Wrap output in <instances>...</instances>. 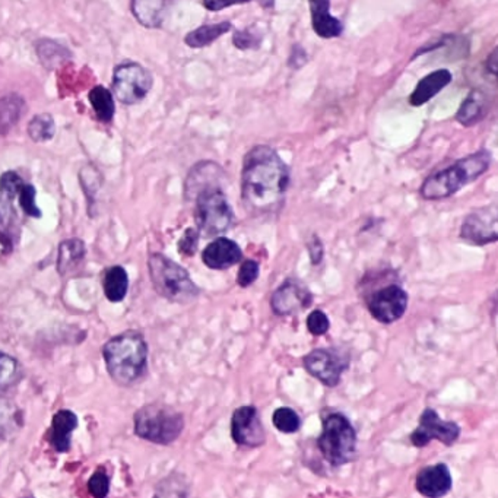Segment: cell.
<instances>
[{
  "mask_svg": "<svg viewBox=\"0 0 498 498\" xmlns=\"http://www.w3.org/2000/svg\"><path fill=\"white\" fill-rule=\"evenodd\" d=\"M249 2H257L263 8H273L275 0H202L203 8L208 9L210 13H219L224 9L237 6V4H245Z\"/></svg>",
  "mask_w": 498,
  "mask_h": 498,
  "instance_id": "cell-34",
  "label": "cell"
},
{
  "mask_svg": "<svg viewBox=\"0 0 498 498\" xmlns=\"http://www.w3.org/2000/svg\"><path fill=\"white\" fill-rule=\"evenodd\" d=\"M36 52L41 64H43L44 68L48 69V71L59 68V66L72 59V55L68 48L64 47L57 41L48 40V39H44V40L37 43Z\"/></svg>",
  "mask_w": 498,
  "mask_h": 498,
  "instance_id": "cell-26",
  "label": "cell"
},
{
  "mask_svg": "<svg viewBox=\"0 0 498 498\" xmlns=\"http://www.w3.org/2000/svg\"><path fill=\"white\" fill-rule=\"evenodd\" d=\"M183 430L185 416L168 405L150 404L136 411V435L150 443H175Z\"/></svg>",
  "mask_w": 498,
  "mask_h": 498,
  "instance_id": "cell-7",
  "label": "cell"
},
{
  "mask_svg": "<svg viewBox=\"0 0 498 498\" xmlns=\"http://www.w3.org/2000/svg\"><path fill=\"white\" fill-rule=\"evenodd\" d=\"M113 94L126 106L141 103L147 99L154 85L152 73L138 62H123L113 72Z\"/></svg>",
  "mask_w": 498,
  "mask_h": 498,
  "instance_id": "cell-8",
  "label": "cell"
},
{
  "mask_svg": "<svg viewBox=\"0 0 498 498\" xmlns=\"http://www.w3.org/2000/svg\"><path fill=\"white\" fill-rule=\"evenodd\" d=\"M199 237H201V233L198 228H187L178 242V252L183 256H193L198 250Z\"/></svg>",
  "mask_w": 498,
  "mask_h": 498,
  "instance_id": "cell-37",
  "label": "cell"
},
{
  "mask_svg": "<svg viewBox=\"0 0 498 498\" xmlns=\"http://www.w3.org/2000/svg\"><path fill=\"white\" fill-rule=\"evenodd\" d=\"M231 435L238 446L261 447L266 443V431L254 405H245L234 411Z\"/></svg>",
  "mask_w": 498,
  "mask_h": 498,
  "instance_id": "cell-13",
  "label": "cell"
},
{
  "mask_svg": "<svg viewBox=\"0 0 498 498\" xmlns=\"http://www.w3.org/2000/svg\"><path fill=\"white\" fill-rule=\"evenodd\" d=\"M312 27L317 36L324 40L337 39L344 32V25L331 15V0H309Z\"/></svg>",
  "mask_w": 498,
  "mask_h": 498,
  "instance_id": "cell-17",
  "label": "cell"
},
{
  "mask_svg": "<svg viewBox=\"0 0 498 498\" xmlns=\"http://www.w3.org/2000/svg\"><path fill=\"white\" fill-rule=\"evenodd\" d=\"M491 154L488 150H478L458 159L451 166L434 175L428 176L421 185L419 194L425 201H442L458 193L459 190L468 186L469 183L478 180L490 168Z\"/></svg>",
  "mask_w": 498,
  "mask_h": 498,
  "instance_id": "cell-3",
  "label": "cell"
},
{
  "mask_svg": "<svg viewBox=\"0 0 498 498\" xmlns=\"http://www.w3.org/2000/svg\"><path fill=\"white\" fill-rule=\"evenodd\" d=\"M312 303L313 294L309 288L293 278L282 282L270 296V309L278 316H294L309 309Z\"/></svg>",
  "mask_w": 498,
  "mask_h": 498,
  "instance_id": "cell-14",
  "label": "cell"
},
{
  "mask_svg": "<svg viewBox=\"0 0 498 498\" xmlns=\"http://www.w3.org/2000/svg\"><path fill=\"white\" fill-rule=\"evenodd\" d=\"M16 196L18 194L13 192L0 189V243L8 249H13L20 234L18 217L13 208Z\"/></svg>",
  "mask_w": 498,
  "mask_h": 498,
  "instance_id": "cell-19",
  "label": "cell"
},
{
  "mask_svg": "<svg viewBox=\"0 0 498 498\" xmlns=\"http://www.w3.org/2000/svg\"><path fill=\"white\" fill-rule=\"evenodd\" d=\"M28 136L37 143L47 142L56 133V123L52 115L41 113L30 120L27 127Z\"/></svg>",
  "mask_w": 498,
  "mask_h": 498,
  "instance_id": "cell-30",
  "label": "cell"
},
{
  "mask_svg": "<svg viewBox=\"0 0 498 498\" xmlns=\"http://www.w3.org/2000/svg\"><path fill=\"white\" fill-rule=\"evenodd\" d=\"M307 329L309 332L314 337H323L329 332V328H331V321H329L328 314L323 312V310H313L307 316Z\"/></svg>",
  "mask_w": 498,
  "mask_h": 498,
  "instance_id": "cell-35",
  "label": "cell"
},
{
  "mask_svg": "<svg viewBox=\"0 0 498 498\" xmlns=\"http://www.w3.org/2000/svg\"><path fill=\"white\" fill-rule=\"evenodd\" d=\"M22 427V416L13 400L0 395V439H8Z\"/></svg>",
  "mask_w": 498,
  "mask_h": 498,
  "instance_id": "cell-29",
  "label": "cell"
},
{
  "mask_svg": "<svg viewBox=\"0 0 498 498\" xmlns=\"http://www.w3.org/2000/svg\"><path fill=\"white\" fill-rule=\"evenodd\" d=\"M85 245L80 238H69L60 243L59 254H57V272L64 277L72 270H75L85 259Z\"/></svg>",
  "mask_w": 498,
  "mask_h": 498,
  "instance_id": "cell-22",
  "label": "cell"
},
{
  "mask_svg": "<svg viewBox=\"0 0 498 498\" xmlns=\"http://www.w3.org/2000/svg\"><path fill=\"white\" fill-rule=\"evenodd\" d=\"M309 252L310 259H312L313 263H314V265L321 263L322 259H323L324 247L316 236H314L312 242L309 243Z\"/></svg>",
  "mask_w": 498,
  "mask_h": 498,
  "instance_id": "cell-40",
  "label": "cell"
},
{
  "mask_svg": "<svg viewBox=\"0 0 498 498\" xmlns=\"http://www.w3.org/2000/svg\"><path fill=\"white\" fill-rule=\"evenodd\" d=\"M460 238L469 245H484L497 242L498 210L497 205L483 206L472 210L463 219Z\"/></svg>",
  "mask_w": 498,
  "mask_h": 498,
  "instance_id": "cell-12",
  "label": "cell"
},
{
  "mask_svg": "<svg viewBox=\"0 0 498 498\" xmlns=\"http://www.w3.org/2000/svg\"><path fill=\"white\" fill-rule=\"evenodd\" d=\"M453 486L451 472L446 463H435L416 474V490L424 497H443Z\"/></svg>",
  "mask_w": 498,
  "mask_h": 498,
  "instance_id": "cell-15",
  "label": "cell"
},
{
  "mask_svg": "<svg viewBox=\"0 0 498 498\" xmlns=\"http://www.w3.org/2000/svg\"><path fill=\"white\" fill-rule=\"evenodd\" d=\"M36 187L24 183L16 198L20 199V205L28 217L41 218V210L36 203Z\"/></svg>",
  "mask_w": 498,
  "mask_h": 498,
  "instance_id": "cell-33",
  "label": "cell"
},
{
  "mask_svg": "<svg viewBox=\"0 0 498 498\" xmlns=\"http://www.w3.org/2000/svg\"><path fill=\"white\" fill-rule=\"evenodd\" d=\"M408 296L400 285H386L368 296L367 309L374 321L379 323L391 324L404 317L408 309Z\"/></svg>",
  "mask_w": 498,
  "mask_h": 498,
  "instance_id": "cell-9",
  "label": "cell"
},
{
  "mask_svg": "<svg viewBox=\"0 0 498 498\" xmlns=\"http://www.w3.org/2000/svg\"><path fill=\"white\" fill-rule=\"evenodd\" d=\"M221 167L215 162H199L186 180V198L194 201V219L205 237L226 234L234 226V210L222 190Z\"/></svg>",
  "mask_w": 498,
  "mask_h": 498,
  "instance_id": "cell-2",
  "label": "cell"
},
{
  "mask_svg": "<svg viewBox=\"0 0 498 498\" xmlns=\"http://www.w3.org/2000/svg\"><path fill=\"white\" fill-rule=\"evenodd\" d=\"M243 250L234 240L218 237L206 245L202 252V262L206 268L214 270H226L242 262Z\"/></svg>",
  "mask_w": 498,
  "mask_h": 498,
  "instance_id": "cell-16",
  "label": "cell"
},
{
  "mask_svg": "<svg viewBox=\"0 0 498 498\" xmlns=\"http://www.w3.org/2000/svg\"><path fill=\"white\" fill-rule=\"evenodd\" d=\"M303 363L310 376L328 388L339 384L342 374L349 365V360L344 354L329 348L313 349L305 356Z\"/></svg>",
  "mask_w": 498,
  "mask_h": 498,
  "instance_id": "cell-10",
  "label": "cell"
},
{
  "mask_svg": "<svg viewBox=\"0 0 498 498\" xmlns=\"http://www.w3.org/2000/svg\"><path fill=\"white\" fill-rule=\"evenodd\" d=\"M22 377L20 364L13 356L0 352V391L13 388Z\"/></svg>",
  "mask_w": 498,
  "mask_h": 498,
  "instance_id": "cell-31",
  "label": "cell"
},
{
  "mask_svg": "<svg viewBox=\"0 0 498 498\" xmlns=\"http://www.w3.org/2000/svg\"><path fill=\"white\" fill-rule=\"evenodd\" d=\"M104 296L110 303H122L129 289V277L123 266H111L104 275Z\"/></svg>",
  "mask_w": 498,
  "mask_h": 498,
  "instance_id": "cell-25",
  "label": "cell"
},
{
  "mask_svg": "<svg viewBox=\"0 0 498 498\" xmlns=\"http://www.w3.org/2000/svg\"><path fill=\"white\" fill-rule=\"evenodd\" d=\"M272 423L275 428L284 434H294L301 427L300 416L291 408H278L277 411L273 412Z\"/></svg>",
  "mask_w": 498,
  "mask_h": 498,
  "instance_id": "cell-32",
  "label": "cell"
},
{
  "mask_svg": "<svg viewBox=\"0 0 498 498\" xmlns=\"http://www.w3.org/2000/svg\"><path fill=\"white\" fill-rule=\"evenodd\" d=\"M25 99L20 94H8L0 99V135H6L24 115Z\"/></svg>",
  "mask_w": 498,
  "mask_h": 498,
  "instance_id": "cell-24",
  "label": "cell"
},
{
  "mask_svg": "<svg viewBox=\"0 0 498 498\" xmlns=\"http://www.w3.org/2000/svg\"><path fill=\"white\" fill-rule=\"evenodd\" d=\"M148 270L155 291L171 303L187 305L196 300L201 294V289L192 281L189 272L162 253L150 254Z\"/></svg>",
  "mask_w": 498,
  "mask_h": 498,
  "instance_id": "cell-5",
  "label": "cell"
},
{
  "mask_svg": "<svg viewBox=\"0 0 498 498\" xmlns=\"http://www.w3.org/2000/svg\"><path fill=\"white\" fill-rule=\"evenodd\" d=\"M108 374L120 386H129L147 372L148 345L138 332L120 333L103 348Z\"/></svg>",
  "mask_w": 498,
  "mask_h": 498,
  "instance_id": "cell-4",
  "label": "cell"
},
{
  "mask_svg": "<svg viewBox=\"0 0 498 498\" xmlns=\"http://www.w3.org/2000/svg\"><path fill=\"white\" fill-rule=\"evenodd\" d=\"M451 80H453V76H451V71H447V69L431 72L416 83V90L409 95V104L414 107L424 106L430 99H434L440 91H443L444 88L451 82Z\"/></svg>",
  "mask_w": 498,
  "mask_h": 498,
  "instance_id": "cell-20",
  "label": "cell"
},
{
  "mask_svg": "<svg viewBox=\"0 0 498 498\" xmlns=\"http://www.w3.org/2000/svg\"><path fill=\"white\" fill-rule=\"evenodd\" d=\"M486 111H488V104H486L485 95L478 90H475L468 95L459 108L456 113V120L463 126L471 127L485 117Z\"/></svg>",
  "mask_w": 498,
  "mask_h": 498,
  "instance_id": "cell-23",
  "label": "cell"
},
{
  "mask_svg": "<svg viewBox=\"0 0 498 498\" xmlns=\"http://www.w3.org/2000/svg\"><path fill=\"white\" fill-rule=\"evenodd\" d=\"M495 59H497V50L491 53L490 59L486 62V69L491 72V75H495V73H497V66H495L497 62H495Z\"/></svg>",
  "mask_w": 498,
  "mask_h": 498,
  "instance_id": "cell-41",
  "label": "cell"
},
{
  "mask_svg": "<svg viewBox=\"0 0 498 498\" xmlns=\"http://www.w3.org/2000/svg\"><path fill=\"white\" fill-rule=\"evenodd\" d=\"M90 103H91L92 110H94L97 119L101 123H111L115 119L116 103L115 97L111 94L110 90L103 87V85H95L90 94H88Z\"/></svg>",
  "mask_w": 498,
  "mask_h": 498,
  "instance_id": "cell-27",
  "label": "cell"
},
{
  "mask_svg": "<svg viewBox=\"0 0 498 498\" xmlns=\"http://www.w3.org/2000/svg\"><path fill=\"white\" fill-rule=\"evenodd\" d=\"M78 427V416L75 412L62 409L53 416L50 428V444L56 451L66 453L71 451V435Z\"/></svg>",
  "mask_w": 498,
  "mask_h": 498,
  "instance_id": "cell-21",
  "label": "cell"
},
{
  "mask_svg": "<svg viewBox=\"0 0 498 498\" xmlns=\"http://www.w3.org/2000/svg\"><path fill=\"white\" fill-rule=\"evenodd\" d=\"M289 183V167L272 147L256 145L245 154L242 170V201L250 215H277L284 206Z\"/></svg>",
  "mask_w": 498,
  "mask_h": 498,
  "instance_id": "cell-1",
  "label": "cell"
},
{
  "mask_svg": "<svg viewBox=\"0 0 498 498\" xmlns=\"http://www.w3.org/2000/svg\"><path fill=\"white\" fill-rule=\"evenodd\" d=\"M322 424L323 427L317 439V447L324 460L337 468L351 463L356 459L358 443L351 421L340 412H331L324 416Z\"/></svg>",
  "mask_w": 498,
  "mask_h": 498,
  "instance_id": "cell-6",
  "label": "cell"
},
{
  "mask_svg": "<svg viewBox=\"0 0 498 498\" xmlns=\"http://www.w3.org/2000/svg\"><path fill=\"white\" fill-rule=\"evenodd\" d=\"M173 0H131V13L142 27L161 28Z\"/></svg>",
  "mask_w": 498,
  "mask_h": 498,
  "instance_id": "cell-18",
  "label": "cell"
},
{
  "mask_svg": "<svg viewBox=\"0 0 498 498\" xmlns=\"http://www.w3.org/2000/svg\"><path fill=\"white\" fill-rule=\"evenodd\" d=\"M259 273H261V266L256 261H245L240 266L237 273V284L242 287V288H247L250 285L254 284L259 278Z\"/></svg>",
  "mask_w": 498,
  "mask_h": 498,
  "instance_id": "cell-36",
  "label": "cell"
},
{
  "mask_svg": "<svg viewBox=\"0 0 498 498\" xmlns=\"http://www.w3.org/2000/svg\"><path fill=\"white\" fill-rule=\"evenodd\" d=\"M110 479L104 471H97L88 481V490L94 497L104 498L108 494Z\"/></svg>",
  "mask_w": 498,
  "mask_h": 498,
  "instance_id": "cell-38",
  "label": "cell"
},
{
  "mask_svg": "<svg viewBox=\"0 0 498 498\" xmlns=\"http://www.w3.org/2000/svg\"><path fill=\"white\" fill-rule=\"evenodd\" d=\"M233 25L229 22H218V24L202 25V27L196 28L193 31H190L185 37V43L192 48H203L206 46L217 41L219 37L224 36L231 30Z\"/></svg>",
  "mask_w": 498,
  "mask_h": 498,
  "instance_id": "cell-28",
  "label": "cell"
},
{
  "mask_svg": "<svg viewBox=\"0 0 498 498\" xmlns=\"http://www.w3.org/2000/svg\"><path fill=\"white\" fill-rule=\"evenodd\" d=\"M460 437V427L453 421H444L440 418L439 414L427 408L421 414L418 427L412 431L411 443L412 446L425 447L431 443V440H437L444 446L451 447L458 442Z\"/></svg>",
  "mask_w": 498,
  "mask_h": 498,
  "instance_id": "cell-11",
  "label": "cell"
},
{
  "mask_svg": "<svg viewBox=\"0 0 498 498\" xmlns=\"http://www.w3.org/2000/svg\"><path fill=\"white\" fill-rule=\"evenodd\" d=\"M259 41L261 39H256L253 36V32H250L249 30H245V31H237L234 34L233 43L236 47L240 48V50H250V48H256L259 46Z\"/></svg>",
  "mask_w": 498,
  "mask_h": 498,
  "instance_id": "cell-39",
  "label": "cell"
}]
</instances>
